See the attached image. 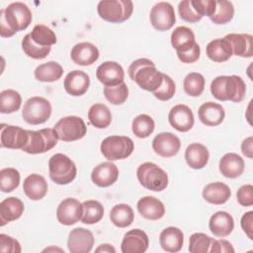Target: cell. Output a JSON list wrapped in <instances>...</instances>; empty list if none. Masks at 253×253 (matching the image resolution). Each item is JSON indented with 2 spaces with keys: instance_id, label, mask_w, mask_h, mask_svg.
Returning <instances> with one entry per match:
<instances>
[{
  "instance_id": "cell-57",
  "label": "cell",
  "mask_w": 253,
  "mask_h": 253,
  "mask_svg": "<svg viewBox=\"0 0 253 253\" xmlns=\"http://www.w3.org/2000/svg\"><path fill=\"white\" fill-rule=\"evenodd\" d=\"M50 250H58V251H60V252H63V250H61V249H59V248H54V247H50V248H46V249H44L43 250V252L44 251H50Z\"/></svg>"
},
{
  "instance_id": "cell-51",
  "label": "cell",
  "mask_w": 253,
  "mask_h": 253,
  "mask_svg": "<svg viewBox=\"0 0 253 253\" xmlns=\"http://www.w3.org/2000/svg\"><path fill=\"white\" fill-rule=\"evenodd\" d=\"M237 202L243 207H251L253 205V186L251 184L241 186L236 193Z\"/></svg>"
},
{
  "instance_id": "cell-11",
  "label": "cell",
  "mask_w": 253,
  "mask_h": 253,
  "mask_svg": "<svg viewBox=\"0 0 253 253\" xmlns=\"http://www.w3.org/2000/svg\"><path fill=\"white\" fill-rule=\"evenodd\" d=\"M149 19L152 27L160 32L170 30L175 22V11L168 2H158L150 10Z\"/></svg>"
},
{
  "instance_id": "cell-27",
  "label": "cell",
  "mask_w": 253,
  "mask_h": 253,
  "mask_svg": "<svg viewBox=\"0 0 253 253\" xmlns=\"http://www.w3.org/2000/svg\"><path fill=\"white\" fill-rule=\"evenodd\" d=\"M245 163L241 156L236 153L229 152L224 154L219 160V171L220 173L230 179L239 177L244 171Z\"/></svg>"
},
{
  "instance_id": "cell-54",
  "label": "cell",
  "mask_w": 253,
  "mask_h": 253,
  "mask_svg": "<svg viewBox=\"0 0 253 253\" xmlns=\"http://www.w3.org/2000/svg\"><path fill=\"white\" fill-rule=\"evenodd\" d=\"M241 227L249 239H253V211H249L245 212L240 220Z\"/></svg>"
},
{
  "instance_id": "cell-55",
  "label": "cell",
  "mask_w": 253,
  "mask_h": 253,
  "mask_svg": "<svg viewBox=\"0 0 253 253\" xmlns=\"http://www.w3.org/2000/svg\"><path fill=\"white\" fill-rule=\"evenodd\" d=\"M241 151L247 158L253 157V137L249 136L245 138L241 143Z\"/></svg>"
},
{
  "instance_id": "cell-37",
  "label": "cell",
  "mask_w": 253,
  "mask_h": 253,
  "mask_svg": "<svg viewBox=\"0 0 253 253\" xmlns=\"http://www.w3.org/2000/svg\"><path fill=\"white\" fill-rule=\"evenodd\" d=\"M104 216V207L96 200H88L82 203L81 222L85 224H94L99 222Z\"/></svg>"
},
{
  "instance_id": "cell-1",
  "label": "cell",
  "mask_w": 253,
  "mask_h": 253,
  "mask_svg": "<svg viewBox=\"0 0 253 253\" xmlns=\"http://www.w3.org/2000/svg\"><path fill=\"white\" fill-rule=\"evenodd\" d=\"M32 12L22 2H13L0 11V35L10 38L19 31L26 30L32 23Z\"/></svg>"
},
{
  "instance_id": "cell-14",
  "label": "cell",
  "mask_w": 253,
  "mask_h": 253,
  "mask_svg": "<svg viewBox=\"0 0 253 253\" xmlns=\"http://www.w3.org/2000/svg\"><path fill=\"white\" fill-rule=\"evenodd\" d=\"M82 203L74 198L64 199L57 207L56 218L63 225H72L81 219Z\"/></svg>"
},
{
  "instance_id": "cell-42",
  "label": "cell",
  "mask_w": 253,
  "mask_h": 253,
  "mask_svg": "<svg viewBox=\"0 0 253 253\" xmlns=\"http://www.w3.org/2000/svg\"><path fill=\"white\" fill-rule=\"evenodd\" d=\"M215 11L210 17L211 21L216 25H223L230 22L234 16V7L230 1H215Z\"/></svg>"
},
{
  "instance_id": "cell-15",
  "label": "cell",
  "mask_w": 253,
  "mask_h": 253,
  "mask_svg": "<svg viewBox=\"0 0 253 253\" xmlns=\"http://www.w3.org/2000/svg\"><path fill=\"white\" fill-rule=\"evenodd\" d=\"M168 121L172 127L180 132L189 131L195 123L192 110L184 104H178L170 110Z\"/></svg>"
},
{
  "instance_id": "cell-13",
  "label": "cell",
  "mask_w": 253,
  "mask_h": 253,
  "mask_svg": "<svg viewBox=\"0 0 253 253\" xmlns=\"http://www.w3.org/2000/svg\"><path fill=\"white\" fill-rule=\"evenodd\" d=\"M94 235L86 228L77 227L69 232L67 247L71 253H89L94 245Z\"/></svg>"
},
{
  "instance_id": "cell-31",
  "label": "cell",
  "mask_w": 253,
  "mask_h": 253,
  "mask_svg": "<svg viewBox=\"0 0 253 253\" xmlns=\"http://www.w3.org/2000/svg\"><path fill=\"white\" fill-rule=\"evenodd\" d=\"M230 196V188L222 182L210 183L203 190V198L212 205H222L228 201Z\"/></svg>"
},
{
  "instance_id": "cell-45",
  "label": "cell",
  "mask_w": 253,
  "mask_h": 253,
  "mask_svg": "<svg viewBox=\"0 0 253 253\" xmlns=\"http://www.w3.org/2000/svg\"><path fill=\"white\" fill-rule=\"evenodd\" d=\"M103 92L105 98L113 105H122L128 97V88L125 82L116 86H105Z\"/></svg>"
},
{
  "instance_id": "cell-9",
  "label": "cell",
  "mask_w": 253,
  "mask_h": 253,
  "mask_svg": "<svg viewBox=\"0 0 253 253\" xmlns=\"http://www.w3.org/2000/svg\"><path fill=\"white\" fill-rule=\"evenodd\" d=\"M51 105L43 97H31L24 104L22 117L30 125H41L45 123L51 115Z\"/></svg>"
},
{
  "instance_id": "cell-26",
  "label": "cell",
  "mask_w": 253,
  "mask_h": 253,
  "mask_svg": "<svg viewBox=\"0 0 253 253\" xmlns=\"http://www.w3.org/2000/svg\"><path fill=\"white\" fill-rule=\"evenodd\" d=\"M224 39L229 42L232 54L251 57L253 54V38L249 34H228Z\"/></svg>"
},
{
  "instance_id": "cell-34",
  "label": "cell",
  "mask_w": 253,
  "mask_h": 253,
  "mask_svg": "<svg viewBox=\"0 0 253 253\" xmlns=\"http://www.w3.org/2000/svg\"><path fill=\"white\" fill-rule=\"evenodd\" d=\"M34 74L36 79L41 82H54L62 76L63 68L56 61H48L39 65Z\"/></svg>"
},
{
  "instance_id": "cell-8",
  "label": "cell",
  "mask_w": 253,
  "mask_h": 253,
  "mask_svg": "<svg viewBox=\"0 0 253 253\" xmlns=\"http://www.w3.org/2000/svg\"><path fill=\"white\" fill-rule=\"evenodd\" d=\"M29 139L23 151L29 154H41L52 149L58 140L54 128L46 127L40 130H28Z\"/></svg>"
},
{
  "instance_id": "cell-29",
  "label": "cell",
  "mask_w": 253,
  "mask_h": 253,
  "mask_svg": "<svg viewBox=\"0 0 253 253\" xmlns=\"http://www.w3.org/2000/svg\"><path fill=\"white\" fill-rule=\"evenodd\" d=\"M25 210L23 202L16 197H9L0 203V225L4 226L10 221L21 217Z\"/></svg>"
},
{
  "instance_id": "cell-4",
  "label": "cell",
  "mask_w": 253,
  "mask_h": 253,
  "mask_svg": "<svg viewBox=\"0 0 253 253\" xmlns=\"http://www.w3.org/2000/svg\"><path fill=\"white\" fill-rule=\"evenodd\" d=\"M137 180L142 187L154 192H161L168 186L167 173L153 162H144L136 170Z\"/></svg>"
},
{
  "instance_id": "cell-38",
  "label": "cell",
  "mask_w": 253,
  "mask_h": 253,
  "mask_svg": "<svg viewBox=\"0 0 253 253\" xmlns=\"http://www.w3.org/2000/svg\"><path fill=\"white\" fill-rule=\"evenodd\" d=\"M22 104V97L16 90L6 89L0 93V112L12 114L17 112Z\"/></svg>"
},
{
  "instance_id": "cell-56",
  "label": "cell",
  "mask_w": 253,
  "mask_h": 253,
  "mask_svg": "<svg viewBox=\"0 0 253 253\" xmlns=\"http://www.w3.org/2000/svg\"><path fill=\"white\" fill-rule=\"evenodd\" d=\"M95 252H97V253H116V249L111 244L104 243V244L99 245L95 249Z\"/></svg>"
},
{
  "instance_id": "cell-23",
  "label": "cell",
  "mask_w": 253,
  "mask_h": 253,
  "mask_svg": "<svg viewBox=\"0 0 253 253\" xmlns=\"http://www.w3.org/2000/svg\"><path fill=\"white\" fill-rule=\"evenodd\" d=\"M209 228L216 237L228 236L234 228L233 217L227 211H218L211 216Z\"/></svg>"
},
{
  "instance_id": "cell-19",
  "label": "cell",
  "mask_w": 253,
  "mask_h": 253,
  "mask_svg": "<svg viewBox=\"0 0 253 253\" xmlns=\"http://www.w3.org/2000/svg\"><path fill=\"white\" fill-rule=\"evenodd\" d=\"M119 177V169L113 162H102L95 166L91 173L92 182L101 188L110 187L117 182Z\"/></svg>"
},
{
  "instance_id": "cell-18",
  "label": "cell",
  "mask_w": 253,
  "mask_h": 253,
  "mask_svg": "<svg viewBox=\"0 0 253 253\" xmlns=\"http://www.w3.org/2000/svg\"><path fill=\"white\" fill-rule=\"evenodd\" d=\"M149 238L147 234L138 228L127 231L122 241L121 251L123 253H143L147 250Z\"/></svg>"
},
{
  "instance_id": "cell-3",
  "label": "cell",
  "mask_w": 253,
  "mask_h": 253,
  "mask_svg": "<svg viewBox=\"0 0 253 253\" xmlns=\"http://www.w3.org/2000/svg\"><path fill=\"white\" fill-rule=\"evenodd\" d=\"M211 93L218 101L241 102L246 93L243 79L237 75H221L215 77L211 83Z\"/></svg>"
},
{
  "instance_id": "cell-32",
  "label": "cell",
  "mask_w": 253,
  "mask_h": 253,
  "mask_svg": "<svg viewBox=\"0 0 253 253\" xmlns=\"http://www.w3.org/2000/svg\"><path fill=\"white\" fill-rule=\"evenodd\" d=\"M210 158V153L208 148L202 143H192L190 144L185 151V159L187 164L193 169H202L204 168Z\"/></svg>"
},
{
  "instance_id": "cell-39",
  "label": "cell",
  "mask_w": 253,
  "mask_h": 253,
  "mask_svg": "<svg viewBox=\"0 0 253 253\" xmlns=\"http://www.w3.org/2000/svg\"><path fill=\"white\" fill-rule=\"evenodd\" d=\"M154 127L155 123L153 119L146 114L136 116L131 123V130L138 138L148 137L153 132Z\"/></svg>"
},
{
  "instance_id": "cell-41",
  "label": "cell",
  "mask_w": 253,
  "mask_h": 253,
  "mask_svg": "<svg viewBox=\"0 0 253 253\" xmlns=\"http://www.w3.org/2000/svg\"><path fill=\"white\" fill-rule=\"evenodd\" d=\"M205 77L198 72L189 73L183 81L184 91L191 97H199L205 90Z\"/></svg>"
},
{
  "instance_id": "cell-43",
  "label": "cell",
  "mask_w": 253,
  "mask_h": 253,
  "mask_svg": "<svg viewBox=\"0 0 253 253\" xmlns=\"http://www.w3.org/2000/svg\"><path fill=\"white\" fill-rule=\"evenodd\" d=\"M21 180L20 172L12 167L0 170V190L4 193H10L19 187Z\"/></svg>"
},
{
  "instance_id": "cell-12",
  "label": "cell",
  "mask_w": 253,
  "mask_h": 253,
  "mask_svg": "<svg viewBox=\"0 0 253 253\" xmlns=\"http://www.w3.org/2000/svg\"><path fill=\"white\" fill-rule=\"evenodd\" d=\"M29 139L27 129L17 126L1 125L0 142L1 147L9 149H23Z\"/></svg>"
},
{
  "instance_id": "cell-36",
  "label": "cell",
  "mask_w": 253,
  "mask_h": 253,
  "mask_svg": "<svg viewBox=\"0 0 253 253\" xmlns=\"http://www.w3.org/2000/svg\"><path fill=\"white\" fill-rule=\"evenodd\" d=\"M109 216L114 225L124 228L132 223L134 219V212L128 205L119 204L112 208Z\"/></svg>"
},
{
  "instance_id": "cell-30",
  "label": "cell",
  "mask_w": 253,
  "mask_h": 253,
  "mask_svg": "<svg viewBox=\"0 0 253 253\" xmlns=\"http://www.w3.org/2000/svg\"><path fill=\"white\" fill-rule=\"evenodd\" d=\"M196 43L193 31L185 26L177 27L171 34V44L177 53L189 51Z\"/></svg>"
},
{
  "instance_id": "cell-10",
  "label": "cell",
  "mask_w": 253,
  "mask_h": 253,
  "mask_svg": "<svg viewBox=\"0 0 253 253\" xmlns=\"http://www.w3.org/2000/svg\"><path fill=\"white\" fill-rule=\"evenodd\" d=\"M57 137L62 141H75L85 136L87 126L84 121L77 116H68L61 118L53 127Z\"/></svg>"
},
{
  "instance_id": "cell-17",
  "label": "cell",
  "mask_w": 253,
  "mask_h": 253,
  "mask_svg": "<svg viewBox=\"0 0 253 253\" xmlns=\"http://www.w3.org/2000/svg\"><path fill=\"white\" fill-rule=\"evenodd\" d=\"M97 79L105 86H116L124 82L125 71L116 61H105L96 70Z\"/></svg>"
},
{
  "instance_id": "cell-50",
  "label": "cell",
  "mask_w": 253,
  "mask_h": 253,
  "mask_svg": "<svg viewBox=\"0 0 253 253\" xmlns=\"http://www.w3.org/2000/svg\"><path fill=\"white\" fill-rule=\"evenodd\" d=\"M21 251H22V248L18 240L4 233L0 234V252L20 253Z\"/></svg>"
},
{
  "instance_id": "cell-28",
  "label": "cell",
  "mask_w": 253,
  "mask_h": 253,
  "mask_svg": "<svg viewBox=\"0 0 253 253\" xmlns=\"http://www.w3.org/2000/svg\"><path fill=\"white\" fill-rule=\"evenodd\" d=\"M23 190L29 199L39 201L46 195L48 186L45 179L42 175L31 174L24 180Z\"/></svg>"
},
{
  "instance_id": "cell-52",
  "label": "cell",
  "mask_w": 253,
  "mask_h": 253,
  "mask_svg": "<svg viewBox=\"0 0 253 253\" xmlns=\"http://www.w3.org/2000/svg\"><path fill=\"white\" fill-rule=\"evenodd\" d=\"M211 253H233L234 248L232 244L225 239H211L210 251Z\"/></svg>"
},
{
  "instance_id": "cell-35",
  "label": "cell",
  "mask_w": 253,
  "mask_h": 253,
  "mask_svg": "<svg viewBox=\"0 0 253 253\" xmlns=\"http://www.w3.org/2000/svg\"><path fill=\"white\" fill-rule=\"evenodd\" d=\"M88 119L92 126L97 128H106L111 125L112 114L104 104H94L88 111Z\"/></svg>"
},
{
  "instance_id": "cell-6",
  "label": "cell",
  "mask_w": 253,
  "mask_h": 253,
  "mask_svg": "<svg viewBox=\"0 0 253 253\" xmlns=\"http://www.w3.org/2000/svg\"><path fill=\"white\" fill-rule=\"evenodd\" d=\"M133 11V4L129 0H103L98 3L99 16L110 23H123L128 20Z\"/></svg>"
},
{
  "instance_id": "cell-24",
  "label": "cell",
  "mask_w": 253,
  "mask_h": 253,
  "mask_svg": "<svg viewBox=\"0 0 253 253\" xmlns=\"http://www.w3.org/2000/svg\"><path fill=\"white\" fill-rule=\"evenodd\" d=\"M198 116L204 125L208 126H216L223 122L225 112L221 105L213 102H206L200 106Z\"/></svg>"
},
{
  "instance_id": "cell-7",
  "label": "cell",
  "mask_w": 253,
  "mask_h": 253,
  "mask_svg": "<svg viewBox=\"0 0 253 253\" xmlns=\"http://www.w3.org/2000/svg\"><path fill=\"white\" fill-rule=\"evenodd\" d=\"M100 149L105 158L110 161L127 158L134 149L132 139L125 135H110L101 142Z\"/></svg>"
},
{
  "instance_id": "cell-16",
  "label": "cell",
  "mask_w": 253,
  "mask_h": 253,
  "mask_svg": "<svg viewBox=\"0 0 253 253\" xmlns=\"http://www.w3.org/2000/svg\"><path fill=\"white\" fill-rule=\"evenodd\" d=\"M181 147L179 137L172 132H160L152 140V149L162 157L176 155Z\"/></svg>"
},
{
  "instance_id": "cell-40",
  "label": "cell",
  "mask_w": 253,
  "mask_h": 253,
  "mask_svg": "<svg viewBox=\"0 0 253 253\" xmlns=\"http://www.w3.org/2000/svg\"><path fill=\"white\" fill-rule=\"evenodd\" d=\"M32 40L41 46H51L56 43L55 33L45 25H36L30 33Z\"/></svg>"
},
{
  "instance_id": "cell-47",
  "label": "cell",
  "mask_w": 253,
  "mask_h": 253,
  "mask_svg": "<svg viewBox=\"0 0 253 253\" xmlns=\"http://www.w3.org/2000/svg\"><path fill=\"white\" fill-rule=\"evenodd\" d=\"M175 90L176 85L174 80L170 76L163 73L162 84L155 92H153V95L156 99L160 101H168L174 96Z\"/></svg>"
},
{
  "instance_id": "cell-21",
  "label": "cell",
  "mask_w": 253,
  "mask_h": 253,
  "mask_svg": "<svg viewBox=\"0 0 253 253\" xmlns=\"http://www.w3.org/2000/svg\"><path fill=\"white\" fill-rule=\"evenodd\" d=\"M71 59L74 63L82 66H88L96 62L99 58L98 47L88 42L76 43L70 52Z\"/></svg>"
},
{
  "instance_id": "cell-48",
  "label": "cell",
  "mask_w": 253,
  "mask_h": 253,
  "mask_svg": "<svg viewBox=\"0 0 253 253\" xmlns=\"http://www.w3.org/2000/svg\"><path fill=\"white\" fill-rule=\"evenodd\" d=\"M178 12L181 19L189 23H197L202 20V17L197 13L195 8L191 4V0L181 1L178 5Z\"/></svg>"
},
{
  "instance_id": "cell-46",
  "label": "cell",
  "mask_w": 253,
  "mask_h": 253,
  "mask_svg": "<svg viewBox=\"0 0 253 253\" xmlns=\"http://www.w3.org/2000/svg\"><path fill=\"white\" fill-rule=\"evenodd\" d=\"M211 237L209 235L202 233V232H196L193 233L190 236L189 241V251L191 253H206L210 251L211 243Z\"/></svg>"
},
{
  "instance_id": "cell-53",
  "label": "cell",
  "mask_w": 253,
  "mask_h": 253,
  "mask_svg": "<svg viewBox=\"0 0 253 253\" xmlns=\"http://www.w3.org/2000/svg\"><path fill=\"white\" fill-rule=\"evenodd\" d=\"M201 48L200 45L196 42L195 45L185 53H177V56L180 61L183 63H194L200 58Z\"/></svg>"
},
{
  "instance_id": "cell-49",
  "label": "cell",
  "mask_w": 253,
  "mask_h": 253,
  "mask_svg": "<svg viewBox=\"0 0 253 253\" xmlns=\"http://www.w3.org/2000/svg\"><path fill=\"white\" fill-rule=\"evenodd\" d=\"M191 4L202 18L204 16L210 18L214 13L216 5L214 0H191Z\"/></svg>"
},
{
  "instance_id": "cell-44",
  "label": "cell",
  "mask_w": 253,
  "mask_h": 253,
  "mask_svg": "<svg viewBox=\"0 0 253 253\" xmlns=\"http://www.w3.org/2000/svg\"><path fill=\"white\" fill-rule=\"evenodd\" d=\"M22 48L24 52L31 58L43 59L50 52V46H41L37 44L31 38L30 34H27L22 40Z\"/></svg>"
},
{
  "instance_id": "cell-22",
  "label": "cell",
  "mask_w": 253,
  "mask_h": 253,
  "mask_svg": "<svg viewBox=\"0 0 253 253\" xmlns=\"http://www.w3.org/2000/svg\"><path fill=\"white\" fill-rule=\"evenodd\" d=\"M136 208L140 215L149 220H158L165 214L164 204L152 196H145L139 199Z\"/></svg>"
},
{
  "instance_id": "cell-33",
  "label": "cell",
  "mask_w": 253,
  "mask_h": 253,
  "mask_svg": "<svg viewBox=\"0 0 253 253\" xmlns=\"http://www.w3.org/2000/svg\"><path fill=\"white\" fill-rule=\"evenodd\" d=\"M208 57L214 62H224L232 55V49L229 42L223 39L211 41L206 47Z\"/></svg>"
},
{
  "instance_id": "cell-20",
  "label": "cell",
  "mask_w": 253,
  "mask_h": 253,
  "mask_svg": "<svg viewBox=\"0 0 253 253\" xmlns=\"http://www.w3.org/2000/svg\"><path fill=\"white\" fill-rule=\"evenodd\" d=\"M90 86V77L82 70L70 71L64 78L63 87L71 96L84 95Z\"/></svg>"
},
{
  "instance_id": "cell-5",
  "label": "cell",
  "mask_w": 253,
  "mask_h": 253,
  "mask_svg": "<svg viewBox=\"0 0 253 253\" xmlns=\"http://www.w3.org/2000/svg\"><path fill=\"white\" fill-rule=\"evenodd\" d=\"M48 171L50 179L58 185L71 183L77 174L75 163L63 153H56L49 158Z\"/></svg>"
},
{
  "instance_id": "cell-2",
  "label": "cell",
  "mask_w": 253,
  "mask_h": 253,
  "mask_svg": "<svg viewBox=\"0 0 253 253\" xmlns=\"http://www.w3.org/2000/svg\"><path fill=\"white\" fill-rule=\"evenodd\" d=\"M128 75L141 89L155 92L162 84L163 73L158 71L153 61L148 58H138L128 67Z\"/></svg>"
},
{
  "instance_id": "cell-25",
  "label": "cell",
  "mask_w": 253,
  "mask_h": 253,
  "mask_svg": "<svg viewBox=\"0 0 253 253\" xmlns=\"http://www.w3.org/2000/svg\"><path fill=\"white\" fill-rule=\"evenodd\" d=\"M159 243L162 249L169 253L179 252L184 244V233L175 226L164 228L159 235Z\"/></svg>"
}]
</instances>
